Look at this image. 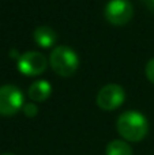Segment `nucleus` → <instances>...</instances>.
<instances>
[{
    "label": "nucleus",
    "instance_id": "f257e3e1",
    "mask_svg": "<svg viewBox=\"0 0 154 155\" xmlns=\"http://www.w3.org/2000/svg\"><path fill=\"white\" fill-rule=\"evenodd\" d=\"M117 132L128 142H141L149 132V123L142 113L128 110L120 114L116 123Z\"/></svg>",
    "mask_w": 154,
    "mask_h": 155
},
{
    "label": "nucleus",
    "instance_id": "f03ea898",
    "mask_svg": "<svg viewBox=\"0 0 154 155\" xmlns=\"http://www.w3.org/2000/svg\"><path fill=\"white\" fill-rule=\"evenodd\" d=\"M49 63L53 71L60 76H71L78 70L79 57L70 46L59 45L51 52Z\"/></svg>",
    "mask_w": 154,
    "mask_h": 155
},
{
    "label": "nucleus",
    "instance_id": "7ed1b4c3",
    "mask_svg": "<svg viewBox=\"0 0 154 155\" xmlns=\"http://www.w3.org/2000/svg\"><path fill=\"white\" fill-rule=\"evenodd\" d=\"M23 106V94L16 86L4 84L0 87V114L14 116Z\"/></svg>",
    "mask_w": 154,
    "mask_h": 155
},
{
    "label": "nucleus",
    "instance_id": "20e7f679",
    "mask_svg": "<svg viewBox=\"0 0 154 155\" xmlns=\"http://www.w3.org/2000/svg\"><path fill=\"white\" fill-rule=\"evenodd\" d=\"M134 8L128 0H109L105 5V18L116 26H122L131 21Z\"/></svg>",
    "mask_w": 154,
    "mask_h": 155
},
{
    "label": "nucleus",
    "instance_id": "39448f33",
    "mask_svg": "<svg viewBox=\"0 0 154 155\" xmlns=\"http://www.w3.org/2000/svg\"><path fill=\"white\" fill-rule=\"evenodd\" d=\"M126 93L123 87L115 83L105 84L97 94V105L102 110H115L124 102Z\"/></svg>",
    "mask_w": 154,
    "mask_h": 155
},
{
    "label": "nucleus",
    "instance_id": "423d86ee",
    "mask_svg": "<svg viewBox=\"0 0 154 155\" xmlns=\"http://www.w3.org/2000/svg\"><path fill=\"white\" fill-rule=\"evenodd\" d=\"M18 70L26 76H35L46 70V57L41 52L29 51L18 57Z\"/></svg>",
    "mask_w": 154,
    "mask_h": 155
},
{
    "label": "nucleus",
    "instance_id": "0eeeda50",
    "mask_svg": "<svg viewBox=\"0 0 154 155\" xmlns=\"http://www.w3.org/2000/svg\"><path fill=\"white\" fill-rule=\"evenodd\" d=\"M34 41L42 48H51L57 40V34L52 27L49 26H38L33 31Z\"/></svg>",
    "mask_w": 154,
    "mask_h": 155
},
{
    "label": "nucleus",
    "instance_id": "6e6552de",
    "mask_svg": "<svg viewBox=\"0 0 154 155\" xmlns=\"http://www.w3.org/2000/svg\"><path fill=\"white\" fill-rule=\"evenodd\" d=\"M52 93V87L48 80H37L29 87V97L33 101H45Z\"/></svg>",
    "mask_w": 154,
    "mask_h": 155
},
{
    "label": "nucleus",
    "instance_id": "1a4fd4ad",
    "mask_svg": "<svg viewBox=\"0 0 154 155\" xmlns=\"http://www.w3.org/2000/svg\"><path fill=\"white\" fill-rule=\"evenodd\" d=\"M106 155H132V148L124 140H112L106 146Z\"/></svg>",
    "mask_w": 154,
    "mask_h": 155
},
{
    "label": "nucleus",
    "instance_id": "9d476101",
    "mask_svg": "<svg viewBox=\"0 0 154 155\" xmlns=\"http://www.w3.org/2000/svg\"><path fill=\"white\" fill-rule=\"evenodd\" d=\"M23 113L27 116V117H35L38 113V109L34 104H27L23 106Z\"/></svg>",
    "mask_w": 154,
    "mask_h": 155
},
{
    "label": "nucleus",
    "instance_id": "9b49d317",
    "mask_svg": "<svg viewBox=\"0 0 154 155\" xmlns=\"http://www.w3.org/2000/svg\"><path fill=\"white\" fill-rule=\"evenodd\" d=\"M146 76L154 84V59L149 60V63L146 64Z\"/></svg>",
    "mask_w": 154,
    "mask_h": 155
},
{
    "label": "nucleus",
    "instance_id": "f8f14e48",
    "mask_svg": "<svg viewBox=\"0 0 154 155\" xmlns=\"http://www.w3.org/2000/svg\"><path fill=\"white\" fill-rule=\"evenodd\" d=\"M142 2H143V4L146 5L149 10L154 11V0H142Z\"/></svg>",
    "mask_w": 154,
    "mask_h": 155
},
{
    "label": "nucleus",
    "instance_id": "ddd939ff",
    "mask_svg": "<svg viewBox=\"0 0 154 155\" xmlns=\"http://www.w3.org/2000/svg\"><path fill=\"white\" fill-rule=\"evenodd\" d=\"M2 155H15V154H12V153H4V154H2Z\"/></svg>",
    "mask_w": 154,
    "mask_h": 155
}]
</instances>
